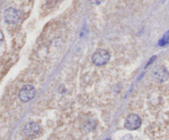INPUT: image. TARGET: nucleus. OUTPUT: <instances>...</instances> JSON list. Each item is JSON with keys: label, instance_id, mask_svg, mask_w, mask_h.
<instances>
[{"label": "nucleus", "instance_id": "1", "mask_svg": "<svg viewBox=\"0 0 169 140\" xmlns=\"http://www.w3.org/2000/svg\"><path fill=\"white\" fill-rule=\"evenodd\" d=\"M110 60V55L107 50L103 49H99L95 52L92 56V63L98 66H103V65L107 64Z\"/></svg>", "mask_w": 169, "mask_h": 140}, {"label": "nucleus", "instance_id": "2", "mask_svg": "<svg viewBox=\"0 0 169 140\" xmlns=\"http://www.w3.org/2000/svg\"><path fill=\"white\" fill-rule=\"evenodd\" d=\"M36 94V89L33 86L31 85H25L23 86L21 88L18 96L22 101L23 102H27V101H31L33 98Z\"/></svg>", "mask_w": 169, "mask_h": 140}, {"label": "nucleus", "instance_id": "3", "mask_svg": "<svg viewBox=\"0 0 169 140\" xmlns=\"http://www.w3.org/2000/svg\"><path fill=\"white\" fill-rule=\"evenodd\" d=\"M3 18L7 23L15 24L20 19V13L16 8H8L3 13Z\"/></svg>", "mask_w": 169, "mask_h": 140}, {"label": "nucleus", "instance_id": "4", "mask_svg": "<svg viewBox=\"0 0 169 140\" xmlns=\"http://www.w3.org/2000/svg\"><path fill=\"white\" fill-rule=\"evenodd\" d=\"M141 123L142 120L138 115L131 114L126 118L125 126L129 130H135L140 127Z\"/></svg>", "mask_w": 169, "mask_h": 140}, {"label": "nucleus", "instance_id": "5", "mask_svg": "<svg viewBox=\"0 0 169 140\" xmlns=\"http://www.w3.org/2000/svg\"><path fill=\"white\" fill-rule=\"evenodd\" d=\"M153 77L156 81L163 83L164 81H166L169 77V73L166 68L163 66H159L154 68V72H153Z\"/></svg>", "mask_w": 169, "mask_h": 140}, {"label": "nucleus", "instance_id": "6", "mask_svg": "<svg viewBox=\"0 0 169 140\" xmlns=\"http://www.w3.org/2000/svg\"><path fill=\"white\" fill-rule=\"evenodd\" d=\"M23 132L27 137H35V136H37L41 132V127L36 123L30 122L25 126Z\"/></svg>", "mask_w": 169, "mask_h": 140}, {"label": "nucleus", "instance_id": "7", "mask_svg": "<svg viewBox=\"0 0 169 140\" xmlns=\"http://www.w3.org/2000/svg\"><path fill=\"white\" fill-rule=\"evenodd\" d=\"M159 44L160 46H163L165 45L169 44V31H167L166 33L164 34L163 37L159 41Z\"/></svg>", "mask_w": 169, "mask_h": 140}, {"label": "nucleus", "instance_id": "8", "mask_svg": "<svg viewBox=\"0 0 169 140\" xmlns=\"http://www.w3.org/2000/svg\"><path fill=\"white\" fill-rule=\"evenodd\" d=\"M121 140H134V138L131 134H127L126 136H124Z\"/></svg>", "mask_w": 169, "mask_h": 140}]
</instances>
